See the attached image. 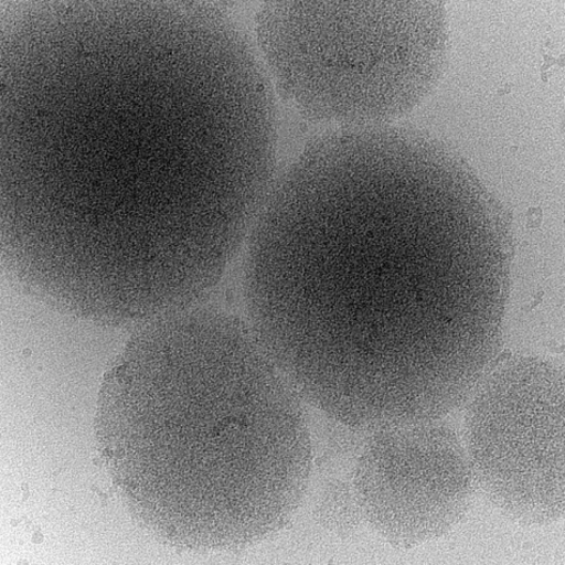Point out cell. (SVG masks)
<instances>
[{"mask_svg": "<svg viewBox=\"0 0 565 565\" xmlns=\"http://www.w3.org/2000/svg\"><path fill=\"white\" fill-rule=\"evenodd\" d=\"M507 237L481 183L417 137L320 136L279 170L244 247L246 320L335 422L440 419L497 362Z\"/></svg>", "mask_w": 565, "mask_h": 565, "instance_id": "cell-1", "label": "cell"}, {"mask_svg": "<svg viewBox=\"0 0 565 565\" xmlns=\"http://www.w3.org/2000/svg\"><path fill=\"white\" fill-rule=\"evenodd\" d=\"M98 436L132 513L191 550L264 541L312 476L307 402L246 319L204 305L137 327L105 376Z\"/></svg>", "mask_w": 565, "mask_h": 565, "instance_id": "cell-2", "label": "cell"}, {"mask_svg": "<svg viewBox=\"0 0 565 565\" xmlns=\"http://www.w3.org/2000/svg\"><path fill=\"white\" fill-rule=\"evenodd\" d=\"M254 44L274 90L319 119L373 127L423 85L422 11L407 3H267Z\"/></svg>", "mask_w": 565, "mask_h": 565, "instance_id": "cell-3", "label": "cell"}, {"mask_svg": "<svg viewBox=\"0 0 565 565\" xmlns=\"http://www.w3.org/2000/svg\"><path fill=\"white\" fill-rule=\"evenodd\" d=\"M463 445L476 484L525 524L564 514V376L537 356L495 362L466 402Z\"/></svg>", "mask_w": 565, "mask_h": 565, "instance_id": "cell-4", "label": "cell"}, {"mask_svg": "<svg viewBox=\"0 0 565 565\" xmlns=\"http://www.w3.org/2000/svg\"><path fill=\"white\" fill-rule=\"evenodd\" d=\"M358 457L353 494L370 526L396 547L449 532L476 490L463 440L440 419L370 433Z\"/></svg>", "mask_w": 565, "mask_h": 565, "instance_id": "cell-5", "label": "cell"}]
</instances>
